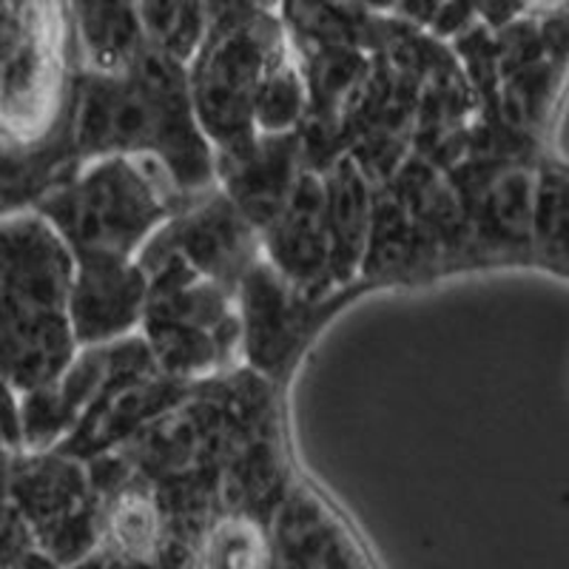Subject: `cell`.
Returning <instances> with one entry per match:
<instances>
[{"instance_id":"obj_18","label":"cell","mask_w":569,"mask_h":569,"mask_svg":"<svg viewBox=\"0 0 569 569\" xmlns=\"http://www.w3.org/2000/svg\"><path fill=\"white\" fill-rule=\"evenodd\" d=\"M140 27L151 49L174 63L191 58L206 34L202 12L194 3H146L140 12Z\"/></svg>"},{"instance_id":"obj_6","label":"cell","mask_w":569,"mask_h":569,"mask_svg":"<svg viewBox=\"0 0 569 569\" xmlns=\"http://www.w3.org/2000/svg\"><path fill=\"white\" fill-rule=\"evenodd\" d=\"M63 86V32L54 7L0 3V146H27L52 129Z\"/></svg>"},{"instance_id":"obj_17","label":"cell","mask_w":569,"mask_h":569,"mask_svg":"<svg viewBox=\"0 0 569 569\" xmlns=\"http://www.w3.org/2000/svg\"><path fill=\"white\" fill-rule=\"evenodd\" d=\"M271 547L257 518L231 512L197 543V569H273Z\"/></svg>"},{"instance_id":"obj_2","label":"cell","mask_w":569,"mask_h":569,"mask_svg":"<svg viewBox=\"0 0 569 569\" xmlns=\"http://www.w3.org/2000/svg\"><path fill=\"white\" fill-rule=\"evenodd\" d=\"M74 257L34 211L0 217V373L14 393L58 382L74 359Z\"/></svg>"},{"instance_id":"obj_8","label":"cell","mask_w":569,"mask_h":569,"mask_svg":"<svg viewBox=\"0 0 569 569\" xmlns=\"http://www.w3.org/2000/svg\"><path fill=\"white\" fill-rule=\"evenodd\" d=\"M149 248L177 253L200 277L226 291L240 288L248 271L257 266L253 226L228 194L194 200V206L182 211Z\"/></svg>"},{"instance_id":"obj_14","label":"cell","mask_w":569,"mask_h":569,"mask_svg":"<svg viewBox=\"0 0 569 569\" xmlns=\"http://www.w3.org/2000/svg\"><path fill=\"white\" fill-rule=\"evenodd\" d=\"M78 23L89 74H126L146 46L140 18L123 3H80Z\"/></svg>"},{"instance_id":"obj_11","label":"cell","mask_w":569,"mask_h":569,"mask_svg":"<svg viewBox=\"0 0 569 569\" xmlns=\"http://www.w3.org/2000/svg\"><path fill=\"white\" fill-rule=\"evenodd\" d=\"M293 154L297 140L293 137H266L262 146L248 157H222L220 169L226 177L228 197L251 226L268 228L271 220L282 211L293 191Z\"/></svg>"},{"instance_id":"obj_22","label":"cell","mask_w":569,"mask_h":569,"mask_svg":"<svg viewBox=\"0 0 569 569\" xmlns=\"http://www.w3.org/2000/svg\"><path fill=\"white\" fill-rule=\"evenodd\" d=\"M14 459H18V450H12L7 441L0 439V496H7V485L9 476H12Z\"/></svg>"},{"instance_id":"obj_9","label":"cell","mask_w":569,"mask_h":569,"mask_svg":"<svg viewBox=\"0 0 569 569\" xmlns=\"http://www.w3.org/2000/svg\"><path fill=\"white\" fill-rule=\"evenodd\" d=\"M149 277L129 259L74 262L69 291V325L74 342L98 348L142 319Z\"/></svg>"},{"instance_id":"obj_21","label":"cell","mask_w":569,"mask_h":569,"mask_svg":"<svg viewBox=\"0 0 569 569\" xmlns=\"http://www.w3.org/2000/svg\"><path fill=\"white\" fill-rule=\"evenodd\" d=\"M20 396L9 385V379L0 373V439L7 441L12 450L23 453L20 445Z\"/></svg>"},{"instance_id":"obj_1","label":"cell","mask_w":569,"mask_h":569,"mask_svg":"<svg viewBox=\"0 0 569 569\" xmlns=\"http://www.w3.org/2000/svg\"><path fill=\"white\" fill-rule=\"evenodd\" d=\"M74 149L80 157L149 151L182 194H194L211 182V151L197 131L180 63L149 43L126 74H86L74 91Z\"/></svg>"},{"instance_id":"obj_19","label":"cell","mask_w":569,"mask_h":569,"mask_svg":"<svg viewBox=\"0 0 569 569\" xmlns=\"http://www.w3.org/2000/svg\"><path fill=\"white\" fill-rule=\"evenodd\" d=\"M299 111H302V86H299L297 69L288 63V54H282L259 86L257 100H253V126L273 134V131L288 129Z\"/></svg>"},{"instance_id":"obj_24","label":"cell","mask_w":569,"mask_h":569,"mask_svg":"<svg viewBox=\"0 0 569 569\" xmlns=\"http://www.w3.org/2000/svg\"><path fill=\"white\" fill-rule=\"evenodd\" d=\"M0 149H3V146H0Z\"/></svg>"},{"instance_id":"obj_4","label":"cell","mask_w":569,"mask_h":569,"mask_svg":"<svg viewBox=\"0 0 569 569\" xmlns=\"http://www.w3.org/2000/svg\"><path fill=\"white\" fill-rule=\"evenodd\" d=\"M140 268L149 277L142 325L157 373L191 379L226 365L242 339V319L233 317L226 288L177 253L149 248Z\"/></svg>"},{"instance_id":"obj_5","label":"cell","mask_w":569,"mask_h":569,"mask_svg":"<svg viewBox=\"0 0 569 569\" xmlns=\"http://www.w3.org/2000/svg\"><path fill=\"white\" fill-rule=\"evenodd\" d=\"M284 54V40L271 18L257 12H226L208 32L197 58L191 100L222 157H248L253 140V100L268 69Z\"/></svg>"},{"instance_id":"obj_20","label":"cell","mask_w":569,"mask_h":569,"mask_svg":"<svg viewBox=\"0 0 569 569\" xmlns=\"http://www.w3.org/2000/svg\"><path fill=\"white\" fill-rule=\"evenodd\" d=\"M34 550V538L18 507L0 496V569H12L23 556Z\"/></svg>"},{"instance_id":"obj_7","label":"cell","mask_w":569,"mask_h":569,"mask_svg":"<svg viewBox=\"0 0 569 569\" xmlns=\"http://www.w3.org/2000/svg\"><path fill=\"white\" fill-rule=\"evenodd\" d=\"M34 538V550L69 569L89 558L100 543L98 492L83 461L46 453H18L7 485Z\"/></svg>"},{"instance_id":"obj_23","label":"cell","mask_w":569,"mask_h":569,"mask_svg":"<svg viewBox=\"0 0 569 569\" xmlns=\"http://www.w3.org/2000/svg\"><path fill=\"white\" fill-rule=\"evenodd\" d=\"M12 569H63L58 561H52L49 556H43L40 550H32L29 556L20 558Z\"/></svg>"},{"instance_id":"obj_10","label":"cell","mask_w":569,"mask_h":569,"mask_svg":"<svg viewBox=\"0 0 569 569\" xmlns=\"http://www.w3.org/2000/svg\"><path fill=\"white\" fill-rule=\"evenodd\" d=\"M268 253L284 279L305 284L322 282L330 273V242L325 228V188L313 174H302L282 211L271 220Z\"/></svg>"},{"instance_id":"obj_3","label":"cell","mask_w":569,"mask_h":569,"mask_svg":"<svg viewBox=\"0 0 569 569\" xmlns=\"http://www.w3.org/2000/svg\"><path fill=\"white\" fill-rule=\"evenodd\" d=\"M182 197L157 160L111 157L54 186L32 211L60 233L74 262L129 259L142 237Z\"/></svg>"},{"instance_id":"obj_12","label":"cell","mask_w":569,"mask_h":569,"mask_svg":"<svg viewBox=\"0 0 569 569\" xmlns=\"http://www.w3.org/2000/svg\"><path fill=\"white\" fill-rule=\"evenodd\" d=\"M109 505L100 510V552H109L123 561L154 563L160 561L169 536L162 525V512L151 490L126 487L109 492Z\"/></svg>"},{"instance_id":"obj_13","label":"cell","mask_w":569,"mask_h":569,"mask_svg":"<svg viewBox=\"0 0 569 569\" xmlns=\"http://www.w3.org/2000/svg\"><path fill=\"white\" fill-rule=\"evenodd\" d=\"M242 313H246L248 353L259 368H273L291 348L293 319L282 279L266 266H253L240 288Z\"/></svg>"},{"instance_id":"obj_15","label":"cell","mask_w":569,"mask_h":569,"mask_svg":"<svg viewBox=\"0 0 569 569\" xmlns=\"http://www.w3.org/2000/svg\"><path fill=\"white\" fill-rule=\"evenodd\" d=\"M325 228L330 242V277L348 279L365 246L368 197L365 182L350 160H342L325 188Z\"/></svg>"},{"instance_id":"obj_16","label":"cell","mask_w":569,"mask_h":569,"mask_svg":"<svg viewBox=\"0 0 569 569\" xmlns=\"http://www.w3.org/2000/svg\"><path fill=\"white\" fill-rule=\"evenodd\" d=\"M532 266L569 279V166L541 160L536 166L532 208Z\"/></svg>"}]
</instances>
